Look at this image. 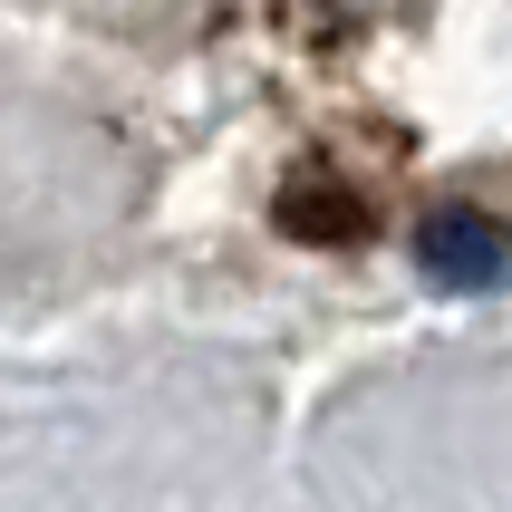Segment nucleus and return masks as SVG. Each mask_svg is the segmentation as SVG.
<instances>
[{
    "label": "nucleus",
    "instance_id": "1",
    "mask_svg": "<svg viewBox=\"0 0 512 512\" xmlns=\"http://www.w3.org/2000/svg\"><path fill=\"white\" fill-rule=\"evenodd\" d=\"M416 261H426V281H445V290H493L512 271V232L493 223V213H435L426 232H416Z\"/></svg>",
    "mask_w": 512,
    "mask_h": 512
}]
</instances>
